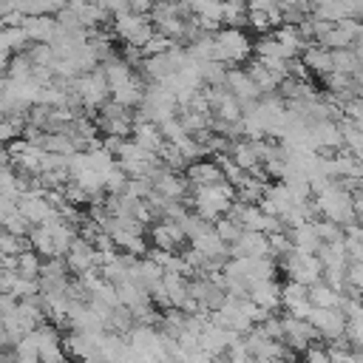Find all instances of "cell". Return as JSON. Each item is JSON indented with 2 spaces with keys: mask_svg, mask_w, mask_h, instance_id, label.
Listing matches in <instances>:
<instances>
[{
  "mask_svg": "<svg viewBox=\"0 0 363 363\" xmlns=\"http://www.w3.org/2000/svg\"><path fill=\"white\" fill-rule=\"evenodd\" d=\"M252 57V40L244 28H218L213 37V60L227 68H244Z\"/></svg>",
  "mask_w": 363,
  "mask_h": 363,
  "instance_id": "6da1fadb",
  "label": "cell"
},
{
  "mask_svg": "<svg viewBox=\"0 0 363 363\" xmlns=\"http://www.w3.org/2000/svg\"><path fill=\"white\" fill-rule=\"evenodd\" d=\"M71 94L77 96L79 108L88 113V116H96V111L111 99V91H108V82L102 77L99 68L88 71V74H79L74 82H71Z\"/></svg>",
  "mask_w": 363,
  "mask_h": 363,
  "instance_id": "7a4b0ae2",
  "label": "cell"
},
{
  "mask_svg": "<svg viewBox=\"0 0 363 363\" xmlns=\"http://www.w3.org/2000/svg\"><path fill=\"white\" fill-rule=\"evenodd\" d=\"M111 34L116 37V40H122L125 45H133V48H142L150 37H153V23H150V17H136V14H119V17H113L111 23Z\"/></svg>",
  "mask_w": 363,
  "mask_h": 363,
  "instance_id": "3957f363",
  "label": "cell"
},
{
  "mask_svg": "<svg viewBox=\"0 0 363 363\" xmlns=\"http://www.w3.org/2000/svg\"><path fill=\"white\" fill-rule=\"evenodd\" d=\"M278 269L286 272V281H295L301 286H315L320 278H323V267L318 261V255H301V252H289L286 258L278 261Z\"/></svg>",
  "mask_w": 363,
  "mask_h": 363,
  "instance_id": "277c9868",
  "label": "cell"
},
{
  "mask_svg": "<svg viewBox=\"0 0 363 363\" xmlns=\"http://www.w3.org/2000/svg\"><path fill=\"white\" fill-rule=\"evenodd\" d=\"M281 326H284V343L292 354H303L312 343H320V335L315 332V326L309 320H298L289 315H281Z\"/></svg>",
  "mask_w": 363,
  "mask_h": 363,
  "instance_id": "5b68a950",
  "label": "cell"
},
{
  "mask_svg": "<svg viewBox=\"0 0 363 363\" xmlns=\"http://www.w3.org/2000/svg\"><path fill=\"white\" fill-rule=\"evenodd\" d=\"M105 332H68L62 335V349L68 360H99V340Z\"/></svg>",
  "mask_w": 363,
  "mask_h": 363,
  "instance_id": "8992f818",
  "label": "cell"
},
{
  "mask_svg": "<svg viewBox=\"0 0 363 363\" xmlns=\"http://www.w3.org/2000/svg\"><path fill=\"white\" fill-rule=\"evenodd\" d=\"M153 193L162 201H184L190 196V184H187L184 173H170V170L159 167L153 176Z\"/></svg>",
  "mask_w": 363,
  "mask_h": 363,
  "instance_id": "52a82bcc",
  "label": "cell"
},
{
  "mask_svg": "<svg viewBox=\"0 0 363 363\" xmlns=\"http://www.w3.org/2000/svg\"><path fill=\"white\" fill-rule=\"evenodd\" d=\"M62 261H65V269H68L74 278H79V275H85V272H91V269H99V267H96V250H94V244L82 241L79 235L71 241V247H68V252L62 255Z\"/></svg>",
  "mask_w": 363,
  "mask_h": 363,
  "instance_id": "ba28073f",
  "label": "cell"
},
{
  "mask_svg": "<svg viewBox=\"0 0 363 363\" xmlns=\"http://www.w3.org/2000/svg\"><path fill=\"white\" fill-rule=\"evenodd\" d=\"M147 238L153 241L156 250L164 252H179V247L187 244V235L179 221H156L153 227H147Z\"/></svg>",
  "mask_w": 363,
  "mask_h": 363,
  "instance_id": "9c48e42d",
  "label": "cell"
},
{
  "mask_svg": "<svg viewBox=\"0 0 363 363\" xmlns=\"http://www.w3.org/2000/svg\"><path fill=\"white\" fill-rule=\"evenodd\" d=\"M306 320L315 326V332L320 335V340H337L346 332V318H343L340 309H315L312 306V312H309Z\"/></svg>",
  "mask_w": 363,
  "mask_h": 363,
  "instance_id": "30bf717a",
  "label": "cell"
},
{
  "mask_svg": "<svg viewBox=\"0 0 363 363\" xmlns=\"http://www.w3.org/2000/svg\"><path fill=\"white\" fill-rule=\"evenodd\" d=\"M17 210H20V216L28 221V227H40V224H45L57 210L45 201V196L43 193H23L20 199H17Z\"/></svg>",
  "mask_w": 363,
  "mask_h": 363,
  "instance_id": "8fae6325",
  "label": "cell"
},
{
  "mask_svg": "<svg viewBox=\"0 0 363 363\" xmlns=\"http://www.w3.org/2000/svg\"><path fill=\"white\" fill-rule=\"evenodd\" d=\"M224 88L241 102V105H252L261 99V91L255 88V82L250 79V74L244 68H227V79H224Z\"/></svg>",
  "mask_w": 363,
  "mask_h": 363,
  "instance_id": "7c38bea8",
  "label": "cell"
},
{
  "mask_svg": "<svg viewBox=\"0 0 363 363\" xmlns=\"http://www.w3.org/2000/svg\"><path fill=\"white\" fill-rule=\"evenodd\" d=\"M230 258H269V241L264 233H241V238L230 247Z\"/></svg>",
  "mask_w": 363,
  "mask_h": 363,
  "instance_id": "4fadbf2b",
  "label": "cell"
},
{
  "mask_svg": "<svg viewBox=\"0 0 363 363\" xmlns=\"http://www.w3.org/2000/svg\"><path fill=\"white\" fill-rule=\"evenodd\" d=\"M184 179H187V184H190V190H193V187H210V184L224 182V176H221V170H218V164H216L213 159H199V162L187 164Z\"/></svg>",
  "mask_w": 363,
  "mask_h": 363,
  "instance_id": "5bb4252c",
  "label": "cell"
},
{
  "mask_svg": "<svg viewBox=\"0 0 363 363\" xmlns=\"http://www.w3.org/2000/svg\"><path fill=\"white\" fill-rule=\"evenodd\" d=\"M31 45H51L57 37V20L54 17H26L20 26Z\"/></svg>",
  "mask_w": 363,
  "mask_h": 363,
  "instance_id": "9a60e30c",
  "label": "cell"
},
{
  "mask_svg": "<svg viewBox=\"0 0 363 363\" xmlns=\"http://www.w3.org/2000/svg\"><path fill=\"white\" fill-rule=\"evenodd\" d=\"M258 309L264 312H275L281 306V284L272 278V281H258L250 286V295H247Z\"/></svg>",
  "mask_w": 363,
  "mask_h": 363,
  "instance_id": "2e32d148",
  "label": "cell"
},
{
  "mask_svg": "<svg viewBox=\"0 0 363 363\" xmlns=\"http://www.w3.org/2000/svg\"><path fill=\"white\" fill-rule=\"evenodd\" d=\"M99 71H102V77H105V82H108V91H116V88L128 85V82L136 77V71H133L119 54H113L111 60H105V62L99 65Z\"/></svg>",
  "mask_w": 363,
  "mask_h": 363,
  "instance_id": "e0dca14e",
  "label": "cell"
},
{
  "mask_svg": "<svg viewBox=\"0 0 363 363\" xmlns=\"http://www.w3.org/2000/svg\"><path fill=\"white\" fill-rule=\"evenodd\" d=\"M301 62L306 65L309 74H318L320 79L332 74V54L326 48H320L318 43H306V48L301 51Z\"/></svg>",
  "mask_w": 363,
  "mask_h": 363,
  "instance_id": "ac0fdd59",
  "label": "cell"
},
{
  "mask_svg": "<svg viewBox=\"0 0 363 363\" xmlns=\"http://www.w3.org/2000/svg\"><path fill=\"white\" fill-rule=\"evenodd\" d=\"M130 139H133V142H136L142 150L156 153V156H159V150L164 147V136H162L159 125H153V122H136V125H133Z\"/></svg>",
  "mask_w": 363,
  "mask_h": 363,
  "instance_id": "d6986e66",
  "label": "cell"
},
{
  "mask_svg": "<svg viewBox=\"0 0 363 363\" xmlns=\"http://www.w3.org/2000/svg\"><path fill=\"white\" fill-rule=\"evenodd\" d=\"M312 17L337 26V23H343V20L352 17V9H349L346 0H323V3H312Z\"/></svg>",
  "mask_w": 363,
  "mask_h": 363,
  "instance_id": "ffe728a7",
  "label": "cell"
},
{
  "mask_svg": "<svg viewBox=\"0 0 363 363\" xmlns=\"http://www.w3.org/2000/svg\"><path fill=\"white\" fill-rule=\"evenodd\" d=\"M289 238H292L295 252H301V255H315L320 250V238L312 224H301V227L289 230Z\"/></svg>",
  "mask_w": 363,
  "mask_h": 363,
  "instance_id": "44dd1931",
  "label": "cell"
},
{
  "mask_svg": "<svg viewBox=\"0 0 363 363\" xmlns=\"http://www.w3.org/2000/svg\"><path fill=\"white\" fill-rule=\"evenodd\" d=\"M264 193H267V182H258V179H252L247 173L235 184V201L238 204H258L264 199Z\"/></svg>",
  "mask_w": 363,
  "mask_h": 363,
  "instance_id": "7402d4cb",
  "label": "cell"
},
{
  "mask_svg": "<svg viewBox=\"0 0 363 363\" xmlns=\"http://www.w3.org/2000/svg\"><path fill=\"white\" fill-rule=\"evenodd\" d=\"M315 255H318V261H320L323 269H340V272H343V269L349 267L343 241H337V244H320V250H318Z\"/></svg>",
  "mask_w": 363,
  "mask_h": 363,
  "instance_id": "603a6c76",
  "label": "cell"
},
{
  "mask_svg": "<svg viewBox=\"0 0 363 363\" xmlns=\"http://www.w3.org/2000/svg\"><path fill=\"white\" fill-rule=\"evenodd\" d=\"M162 286L167 292V301H170V309H182V303L187 301V278L176 275V272H164L162 275Z\"/></svg>",
  "mask_w": 363,
  "mask_h": 363,
  "instance_id": "cb8c5ba5",
  "label": "cell"
},
{
  "mask_svg": "<svg viewBox=\"0 0 363 363\" xmlns=\"http://www.w3.org/2000/svg\"><path fill=\"white\" fill-rule=\"evenodd\" d=\"M343 301V295H337L332 286H326L323 281H318L315 286H309V303L315 309H337Z\"/></svg>",
  "mask_w": 363,
  "mask_h": 363,
  "instance_id": "d4e9b609",
  "label": "cell"
},
{
  "mask_svg": "<svg viewBox=\"0 0 363 363\" xmlns=\"http://www.w3.org/2000/svg\"><path fill=\"white\" fill-rule=\"evenodd\" d=\"M332 54V74H346V77H354L363 62L357 60V54L352 48H340V51H329Z\"/></svg>",
  "mask_w": 363,
  "mask_h": 363,
  "instance_id": "484cf974",
  "label": "cell"
},
{
  "mask_svg": "<svg viewBox=\"0 0 363 363\" xmlns=\"http://www.w3.org/2000/svg\"><path fill=\"white\" fill-rule=\"evenodd\" d=\"M14 301H31V298H40V278H23V275H14L11 284H9V292Z\"/></svg>",
  "mask_w": 363,
  "mask_h": 363,
  "instance_id": "4316f807",
  "label": "cell"
},
{
  "mask_svg": "<svg viewBox=\"0 0 363 363\" xmlns=\"http://www.w3.org/2000/svg\"><path fill=\"white\" fill-rule=\"evenodd\" d=\"M40 267H43V258L28 247L23 250L17 258H14V272L23 275V278H40Z\"/></svg>",
  "mask_w": 363,
  "mask_h": 363,
  "instance_id": "83f0119b",
  "label": "cell"
},
{
  "mask_svg": "<svg viewBox=\"0 0 363 363\" xmlns=\"http://www.w3.org/2000/svg\"><path fill=\"white\" fill-rule=\"evenodd\" d=\"M247 3H221V28H244Z\"/></svg>",
  "mask_w": 363,
  "mask_h": 363,
  "instance_id": "f1b7e54d",
  "label": "cell"
},
{
  "mask_svg": "<svg viewBox=\"0 0 363 363\" xmlns=\"http://www.w3.org/2000/svg\"><path fill=\"white\" fill-rule=\"evenodd\" d=\"M303 301H309V289L306 286H301V284H295V281H284L281 284V306L289 312L292 306H298V303H303Z\"/></svg>",
  "mask_w": 363,
  "mask_h": 363,
  "instance_id": "f546056e",
  "label": "cell"
},
{
  "mask_svg": "<svg viewBox=\"0 0 363 363\" xmlns=\"http://www.w3.org/2000/svg\"><path fill=\"white\" fill-rule=\"evenodd\" d=\"M31 71H34V65H31L26 51L23 54H11V60L6 65V79H31Z\"/></svg>",
  "mask_w": 363,
  "mask_h": 363,
  "instance_id": "4dcf8cb0",
  "label": "cell"
},
{
  "mask_svg": "<svg viewBox=\"0 0 363 363\" xmlns=\"http://www.w3.org/2000/svg\"><path fill=\"white\" fill-rule=\"evenodd\" d=\"M213 233H216L227 247H233V244L241 238V233H244V230H241V224H238V221H233L230 216H221V218L213 224Z\"/></svg>",
  "mask_w": 363,
  "mask_h": 363,
  "instance_id": "1f68e13d",
  "label": "cell"
},
{
  "mask_svg": "<svg viewBox=\"0 0 363 363\" xmlns=\"http://www.w3.org/2000/svg\"><path fill=\"white\" fill-rule=\"evenodd\" d=\"M102 182H105V196H122L125 193V184H128V176H125V170L119 164H113L102 176Z\"/></svg>",
  "mask_w": 363,
  "mask_h": 363,
  "instance_id": "d6a6232c",
  "label": "cell"
},
{
  "mask_svg": "<svg viewBox=\"0 0 363 363\" xmlns=\"http://www.w3.org/2000/svg\"><path fill=\"white\" fill-rule=\"evenodd\" d=\"M312 227H315L320 244H337V241H343V227H337L335 221L318 218V221H312Z\"/></svg>",
  "mask_w": 363,
  "mask_h": 363,
  "instance_id": "836d02e7",
  "label": "cell"
},
{
  "mask_svg": "<svg viewBox=\"0 0 363 363\" xmlns=\"http://www.w3.org/2000/svg\"><path fill=\"white\" fill-rule=\"evenodd\" d=\"M173 45H179V43H173L170 37H164V34L153 31V37L142 45V57H162V54H167Z\"/></svg>",
  "mask_w": 363,
  "mask_h": 363,
  "instance_id": "e575fe53",
  "label": "cell"
},
{
  "mask_svg": "<svg viewBox=\"0 0 363 363\" xmlns=\"http://www.w3.org/2000/svg\"><path fill=\"white\" fill-rule=\"evenodd\" d=\"M267 241H269V258H275V261L286 258L295 250L289 233H272V235H267Z\"/></svg>",
  "mask_w": 363,
  "mask_h": 363,
  "instance_id": "d590c367",
  "label": "cell"
},
{
  "mask_svg": "<svg viewBox=\"0 0 363 363\" xmlns=\"http://www.w3.org/2000/svg\"><path fill=\"white\" fill-rule=\"evenodd\" d=\"M37 357H40V363H68V354L62 349V340L60 343L37 346Z\"/></svg>",
  "mask_w": 363,
  "mask_h": 363,
  "instance_id": "8d00e7d4",
  "label": "cell"
},
{
  "mask_svg": "<svg viewBox=\"0 0 363 363\" xmlns=\"http://www.w3.org/2000/svg\"><path fill=\"white\" fill-rule=\"evenodd\" d=\"M258 329L264 332V337H269V340H284V326H281V315H269L264 323H258Z\"/></svg>",
  "mask_w": 363,
  "mask_h": 363,
  "instance_id": "74e56055",
  "label": "cell"
},
{
  "mask_svg": "<svg viewBox=\"0 0 363 363\" xmlns=\"http://www.w3.org/2000/svg\"><path fill=\"white\" fill-rule=\"evenodd\" d=\"M301 363H332V360H329V352H326L323 343H312V346L301 354Z\"/></svg>",
  "mask_w": 363,
  "mask_h": 363,
  "instance_id": "f35d334b",
  "label": "cell"
},
{
  "mask_svg": "<svg viewBox=\"0 0 363 363\" xmlns=\"http://www.w3.org/2000/svg\"><path fill=\"white\" fill-rule=\"evenodd\" d=\"M346 284L363 295V264L349 261V267H346Z\"/></svg>",
  "mask_w": 363,
  "mask_h": 363,
  "instance_id": "ab89813d",
  "label": "cell"
},
{
  "mask_svg": "<svg viewBox=\"0 0 363 363\" xmlns=\"http://www.w3.org/2000/svg\"><path fill=\"white\" fill-rule=\"evenodd\" d=\"M9 349H14V343H11V337L6 335V329H0V352H9Z\"/></svg>",
  "mask_w": 363,
  "mask_h": 363,
  "instance_id": "60d3db41",
  "label": "cell"
},
{
  "mask_svg": "<svg viewBox=\"0 0 363 363\" xmlns=\"http://www.w3.org/2000/svg\"><path fill=\"white\" fill-rule=\"evenodd\" d=\"M11 11H14V3H6V0H0V20H6Z\"/></svg>",
  "mask_w": 363,
  "mask_h": 363,
  "instance_id": "b9f144b4",
  "label": "cell"
},
{
  "mask_svg": "<svg viewBox=\"0 0 363 363\" xmlns=\"http://www.w3.org/2000/svg\"><path fill=\"white\" fill-rule=\"evenodd\" d=\"M284 363H301V360H298V357H286Z\"/></svg>",
  "mask_w": 363,
  "mask_h": 363,
  "instance_id": "7bdbcfd3",
  "label": "cell"
}]
</instances>
